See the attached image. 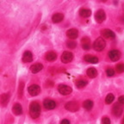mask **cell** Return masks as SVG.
I'll list each match as a JSON object with an SVG mask.
<instances>
[{
	"label": "cell",
	"mask_w": 124,
	"mask_h": 124,
	"mask_svg": "<svg viewBox=\"0 0 124 124\" xmlns=\"http://www.w3.org/2000/svg\"><path fill=\"white\" fill-rule=\"evenodd\" d=\"M95 19L98 23H103V22L105 21V19H106V14H105L104 10H97V11L96 12Z\"/></svg>",
	"instance_id": "obj_6"
},
{
	"label": "cell",
	"mask_w": 124,
	"mask_h": 124,
	"mask_svg": "<svg viewBox=\"0 0 124 124\" xmlns=\"http://www.w3.org/2000/svg\"><path fill=\"white\" fill-rule=\"evenodd\" d=\"M43 106L46 109H54L56 107V103L52 99H45L43 102Z\"/></svg>",
	"instance_id": "obj_10"
},
{
	"label": "cell",
	"mask_w": 124,
	"mask_h": 124,
	"mask_svg": "<svg viewBox=\"0 0 124 124\" xmlns=\"http://www.w3.org/2000/svg\"><path fill=\"white\" fill-rule=\"evenodd\" d=\"M84 59H85V61L88 62V63H91V64H97L98 63V58L90 55V54H86Z\"/></svg>",
	"instance_id": "obj_15"
},
{
	"label": "cell",
	"mask_w": 124,
	"mask_h": 124,
	"mask_svg": "<svg viewBox=\"0 0 124 124\" xmlns=\"http://www.w3.org/2000/svg\"><path fill=\"white\" fill-rule=\"evenodd\" d=\"M57 59V54L54 52H48L46 55V60L48 61H54Z\"/></svg>",
	"instance_id": "obj_22"
},
{
	"label": "cell",
	"mask_w": 124,
	"mask_h": 124,
	"mask_svg": "<svg viewBox=\"0 0 124 124\" xmlns=\"http://www.w3.org/2000/svg\"><path fill=\"white\" fill-rule=\"evenodd\" d=\"M73 60V54H72L69 51H65L61 55V61L64 63V64H67L70 63Z\"/></svg>",
	"instance_id": "obj_4"
},
{
	"label": "cell",
	"mask_w": 124,
	"mask_h": 124,
	"mask_svg": "<svg viewBox=\"0 0 124 124\" xmlns=\"http://www.w3.org/2000/svg\"><path fill=\"white\" fill-rule=\"evenodd\" d=\"M42 69L43 66L41 64H40V63H36V64H34L30 66V71L32 72V73H38Z\"/></svg>",
	"instance_id": "obj_16"
},
{
	"label": "cell",
	"mask_w": 124,
	"mask_h": 124,
	"mask_svg": "<svg viewBox=\"0 0 124 124\" xmlns=\"http://www.w3.org/2000/svg\"><path fill=\"white\" fill-rule=\"evenodd\" d=\"M114 100H115V96L113 95L112 93H109V94L107 95L106 98H105V103H106L107 104H110L111 103H113Z\"/></svg>",
	"instance_id": "obj_24"
},
{
	"label": "cell",
	"mask_w": 124,
	"mask_h": 124,
	"mask_svg": "<svg viewBox=\"0 0 124 124\" xmlns=\"http://www.w3.org/2000/svg\"><path fill=\"white\" fill-rule=\"evenodd\" d=\"M101 34L103 35V37L108 39H114L116 37V34L110 29H103V30H102Z\"/></svg>",
	"instance_id": "obj_12"
},
{
	"label": "cell",
	"mask_w": 124,
	"mask_h": 124,
	"mask_svg": "<svg viewBox=\"0 0 124 124\" xmlns=\"http://www.w3.org/2000/svg\"><path fill=\"white\" fill-rule=\"evenodd\" d=\"M118 103L122 105H124V96H121L118 98Z\"/></svg>",
	"instance_id": "obj_30"
},
{
	"label": "cell",
	"mask_w": 124,
	"mask_h": 124,
	"mask_svg": "<svg viewBox=\"0 0 124 124\" xmlns=\"http://www.w3.org/2000/svg\"><path fill=\"white\" fill-rule=\"evenodd\" d=\"M86 85H87V81H85V80H78L76 82V86L78 88H83Z\"/></svg>",
	"instance_id": "obj_25"
},
{
	"label": "cell",
	"mask_w": 124,
	"mask_h": 124,
	"mask_svg": "<svg viewBox=\"0 0 124 124\" xmlns=\"http://www.w3.org/2000/svg\"><path fill=\"white\" fill-rule=\"evenodd\" d=\"M66 35H67L68 38L71 39V40H74V39H76L78 36V31L76 29H69V30H67Z\"/></svg>",
	"instance_id": "obj_13"
},
{
	"label": "cell",
	"mask_w": 124,
	"mask_h": 124,
	"mask_svg": "<svg viewBox=\"0 0 124 124\" xmlns=\"http://www.w3.org/2000/svg\"><path fill=\"white\" fill-rule=\"evenodd\" d=\"M28 91L31 96H37L41 92V87L37 85H31L29 88H28Z\"/></svg>",
	"instance_id": "obj_7"
},
{
	"label": "cell",
	"mask_w": 124,
	"mask_h": 124,
	"mask_svg": "<svg viewBox=\"0 0 124 124\" xmlns=\"http://www.w3.org/2000/svg\"><path fill=\"white\" fill-rule=\"evenodd\" d=\"M60 124H70V122L67 120V119H64L60 122Z\"/></svg>",
	"instance_id": "obj_31"
},
{
	"label": "cell",
	"mask_w": 124,
	"mask_h": 124,
	"mask_svg": "<svg viewBox=\"0 0 124 124\" xmlns=\"http://www.w3.org/2000/svg\"><path fill=\"white\" fill-rule=\"evenodd\" d=\"M64 19V15L61 13H55L52 16V21L54 23H59Z\"/></svg>",
	"instance_id": "obj_19"
},
{
	"label": "cell",
	"mask_w": 124,
	"mask_h": 124,
	"mask_svg": "<svg viewBox=\"0 0 124 124\" xmlns=\"http://www.w3.org/2000/svg\"><path fill=\"white\" fill-rule=\"evenodd\" d=\"M83 107L86 110H91L93 108V102L91 100H85L83 103Z\"/></svg>",
	"instance_id": "obj_23"
},
{
	"label": "cell",
	"mask_w": 124,
	"mask_h": 124,
	"mask_svg": "<svg viewBox=\"0 0 124 124\" xmlns=\"http://www.w3.org/2000/svg\"><path fill=\"white\" fill-rule=\"evenodd\" d=\"M65 108H66V110L71 111V112H75L79 109V105L77 102H73V101H71V102H68L65 105Z\"/></svg>",
	"instance_id": "obj_3"
},
{
	"label": "cell",
	"mask_w": 124,
	"mask_h": 124,
	"mask_svg": "<svg viewBox=\"0 0 124 124\" xmlns=\"http://www.w3.org/2000/svg\"><path fill=\"white\" fill-rule=\"evenodd\" d=\"M122 124H124V117H123V119H122Z\"/></svg>",
	"instance_id": "obj_32"
},
{
	"label": "cell",
	"mask_w": 124,
	"mask_h": 124,
	"mask_svg": "<svg viewBox=\"0 0 124 124\" xmlns=\"http://www.w3.org/2000/svg\"><path fill=\"white\" fill-rule=\"evenodd\" d=\"M86 73H87V76L91 78H94L97 77V71L96 68L94 67H90L87 69L86 71Z\"/></svg>",
	"instance_id": "obj_20"
},
{
	"label": "cell",
	"mask_w": 124,
	"mask_h": 124,
	"mask_svg": "<svg viewBox=\"0 0 124 124\" xmlns=\"http://www.w3.org/2000/svg\"><path fill=\"white\" fill-rule=\"evenodd\" d=\"M106 74L108 77H113L115 75V71L112 68H108L106 70Z\"/></svg>",
	"instance_id": "obj_28"
},
{
	"label": "cell",
	"mask_w": 124,
	"mask_h": 124,
	"mask_svg": "<svg viewBox=\"0 0 124 124\" xmlns=\"http://www.w3.org/2000/svg\"><path fill=\"white\" fill-rule=\"evenodd\" d=\"M105 46H106V42L102 37H98L93 43V48L97 52H102L105 48Z\"/></svg>",
	"instance_id": "obj_2"
},
{
	"label": "cell",
	"mask_w": 124,
	"mask_h": 124,
	"mask_svg": "<svg viewBox=\"0 0 124 124\" xmlns=\"http://www.w3.org/2000/svg\"><path fill=\"white\" fill-rule=\"evenodd\" d=\"M10 93H4L2 94L1 97H0V101H1V104L2 106H6L10 101Z\"/></svg>",
	"instance_id": "obj_17"
},
{
	"label": "cell",
	"mask_w": 124,
	"mask_h": 124,
	"mask_svg": "<svg viewBox=\"0 0 124 124\" xmlns=\"http://www.w3.org/2000/svg\"><path fill=\"white\" fill-rule=\"evenodd\" d=\"M66 46H67L68 48H71V49H74L77 46V42L74 41H68L66 42Z\"/></svg>",
	"instance_id": "obj_26"
},
{
	"label": "cell",
	"mask_w": 124,
	"mask_h": 124,
	"mask_svg": "<svg viewBox=\"0 0 124 124\" xmlns=\"http://www.w3.org/2000/svg\"><path fill=\"white\" fill-rule=\"evenodd\" d=\"M23 61L24 63H29L33 61V54L30 51H26L23 55Z\"/></svg>",
	"instance_id": "obj_11"
},
{
	"label": "cell",
	"mask_w": 124,
	"mask_h": 124,
	"mask_svg": "<svg viewBox=\"0 0 124 124\" xmlns=\"http://www.w3.org/2000/svg\"><path fill=\"white\" fill-rule=\"evenodd\" d=\"M79 15L81 16L82 17H89L91 15V11L89 9H81L79 10Z\"/></svg>",
	"instance_id": "obj_21"
},
{
	"label": "cell",
	"mask_w": 124,
	"mask_h": 124,
	"mask_svg": "<svg viewBox=\"0 0 124 124\" xmlns=\"http://www.w3.org/2000/svg\"><path fill=\"white\" fill-rule=\"evenodd\" d=\"M113 114L115 115L116 116H117V117H119V116H122V111H123V108H122V105L121 104V103H115L114 106H113Z\"/></svg>",
	"instance_id": "obj_9"
},
{
	"label": "cell",
	"mask_w": 124,
	"mask_h": 124,
	"mask_svg": "<svg viewBox=\"0 0 124 124\" xmlns=\"http://www.w3.org/2000/svg\"><path fill=\"white\" fill-rule=\"evenodd\" d=\"M116 70L118 73H122L124 72V64H117L116 66Z\"/></svg>",
	"instance_id": "obj_27"
},
{
	"label": "cell",
	"mask_w": 124,
	"mask_h": 124,
	"mask_svg": "<svg viewBox=\"0 0 124 124\" xmlns=\"http://www.w3.org/2000/svg\"><path fill=\"white\" fill-rule=\"evenodd\" d=\"M12 111L16 116H20V115L23 114V107L20 103H16L12 108Z\"/></svg>",
	"instance_id": "obj_18"
},
{
	"label": "cell",
	"mask_w": 124,
	"mask_h": 124,
	"mask_svg": "<svg viewBox=\"0 0 124 124\" xmlns=\"http://www.w3.org/2000/svg\"><path fill=\"white\" fill-rule=\"evenodd\" d=\"M58 91L61 94V95H64V96H66V95H69L71 94L72 91V88L69 87L68 85H60L58 86Z\"/></svg>",
	"instance_id": "obj_5"
},
{
	"label": "cell",
	"mask_w": 124,
	"mask_h": 124,
	"mask_svg": "<svg viewBox=\"0 0 124 124\" xmlns=\"http://www.w3.org/2000/svg\"><path fill=\"white\" fill-rule=\"evenodd\" d=\"M82 43V47H83L85 50H89L91 48V40L88 37H84L81 40Z\"/></svg>",
	"instance_id": "obj_14"
},
{
	"label": "cell",
	"mask_w": 124,
	"mask_h": 124,
	"mask_svg": "<svg viewBox=\"0 0 124 124\" xmlns=\"http://www.w3.org/2000/svg\"><path fill=\"white\" fill-rule=\"evenodd\" d=\"M110 120H109V118L108 117H107V116H104L103 119H102V124H110Z\"/></svg>",
	"instance_id": "obj_29"
},
{
	"label": "cell",
	"mask_w": 124,
	"mask_h": 124,
	"mask_svg": "<svg viewBox=\"0 0 124 124\" xmlns=\"http://www.w3.org/2000/svg\"><path fill=\"white\" fill-rule=\"evenodd\" d=\"M29 115L33 119L38 118L41 115V106L36 102H33L29 105Z\"/></svg>",
	"instance_id": "obj_1"
},
{
	"label": "cell",
	"mask_w": 124,
	"mask_h": 124,
	"mask_svg": "<svg viewBox=\"0 0 124 124\" xmlns=\"http://www.w3.org/2000/svg\"><path fill=\"white\" fill-rule=\"evenodd\" d=\"M121 55L122 54H121L120 51L116 50V49L108 52V58L110 59V60H112V61H117V60H119L121 58Z\"/></svg>",
	"instance_id": "obj_8"
}]
</instances>
